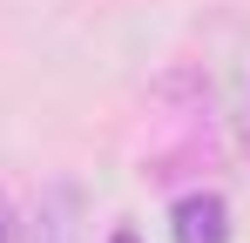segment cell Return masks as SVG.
Masks as SVG:
<instances>
[{"label": "cell", "mask_w": 250, "mask_h": 243, "mask_svg": "<svg viewBox=\"0 0 250 243\" xmlns=\"http://www.w3.org/2000/svg\"><path fill=\"white\" fill-rule=\"evenodd\" d=\"M209 95H216V115L230 128V142L250 156V20L237 14H223V20H209Z\"/></svg>", "instance_id": "cell-1"}, {"label": "cell", "mask_w": 250, "mask_h": 243, "mask_svg": "<svg viewBox=\"0 0 250 243\" xmlns=\"http://www.w3.org/2000/svg\"><path fill=\"white\" fill-rule=\"evenodd\" d=\"M169 230H176V243H230V202L216 189H189L169 209Z\"/></svg>", "instance_id": "cell-2"}, {"label": "cell", "mask_w": 250, "mask_h": 243, "mask_svg": "<svg viewBox=\"0 0 250 243\" xmlns=\"http://www.w3.org/2000/svg\"><path fill=\"white\" fill-rule=\"evenodd\" d=\"M34 243H82V189L54 182L34 209Z\"/></svg>", "instance_id": "cell-3"}, {"label": "cell", "mask_w": 250, "mask_h": 243, "mask_svg": "<svg viewBox=\"0 0 250 243\" xmlns=\"http://www.w3.org/2000/svg\"><path fill=\"white\" fill-rule=\"evenodd\" d=\"M0 243H14V202L0 196Z\"/></svg>", "instance_id": "cell-4"}, {"label": "cell", "mask_w": 250, "mask_h": 243, "mask_svg": "<svg viewBox=\"0 0 250 243\" xmlns=\"http://www.w3.org/2000/svg\"><path fill=\"white\" fill-rule=\"evenodd\" d=\"M108 243H142V237H135V230H115V237H108Z\"/></svg>", "instance_id": "cell-5"}]
</instances>
